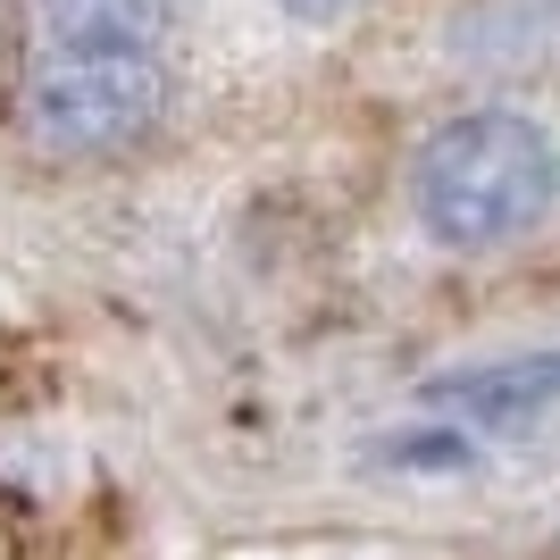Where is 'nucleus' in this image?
Here are the masks:
<instances>
[{"label":"nucleus","mask_w":560,"mask_h":560,"mask_svg":"<svg viewBox=\"0 0 560 560\" xmlns=\"http://www.w3.org/2000/svg\"><path fill=\"white\" fill-rule=\"evenodd\" d=\"M410 192H419V218L435 243L486 252V243L527 234L560 201V151L536 117L468 109V117H452L444 135H427Z\"/></svg>","instance_id":"1"},{"label":"nucleus","mask_w":560,"mask_h":560,"mask_svg":"<svg viewBox=\"0 0 560 560\" xmlns=\"http://www.w3.org/2000/svg\"><path fill=\"white\" fill-rule=\"evenodd\" d=\"M167 109V75L151 50H43L25 75V126L50 151H117L151 135Z\"/></svg>","instance_id":"2"},{"label":"nucleus","mask_w":560,"mask_h":560,"mask_svg":"<svg viewBox=\"0 0 560 560\" xmlns=\"http://www.w3.org/2000/svg\"><path fill=\"white\" fill-rule=\"evenodd\" d=\"M435 410H460L468 427H518L560 401V351H527V360H502V369H468V376H435L427 385Z\"/></svg>","instance_id":"3"},{"label":"nucleus","mask_w":560,"mask_h":560,"mask_svg":"<svg viewBox=\"0 0 560 560\" xmlns=\"http://www.w3.org/2000/svg\"><path fill=\"white\" fill-rule=\"evenodd\" d=\"M176 0H43L50 50H151Z\"/></svg>","instance_id":"4"},{"label":"nucleus","mask_w":560,"mask_h":560,"mask_svg":"<svg viewBox=\"0 0 560 560\" xmlns=\"http://www.w3.org/2000/svg\"><path fill=\"white\" fill-rule=\"evenodd\" d=\"M277 9H293V18L318 25V18H343V9H360V0H277Z\"/></svg>","instance_id":"5"}]
</instances>
